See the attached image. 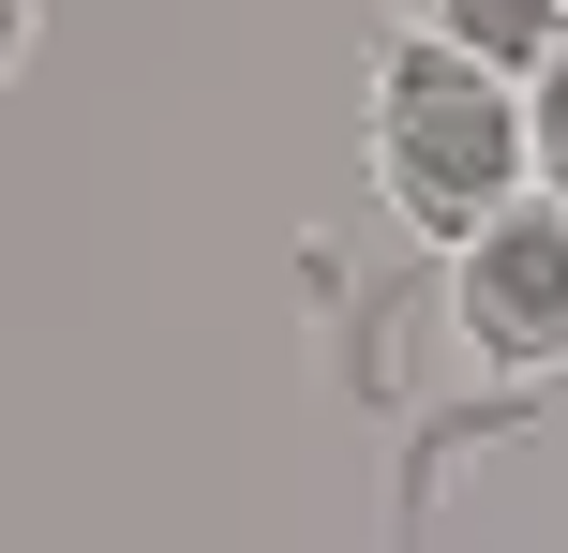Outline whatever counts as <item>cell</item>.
Masks as SVG:
<instances>
[{
    "instance_id": "cell-4",
    "label": "cell",
    "mask_w": 568,
    "mask_h": 553,
    "mask_svg": "<svg viewBox=\"0 0 568 553\" xmlns=\"http://www.w3.org/2000/svg\"><path fill=\"white\" fill-rule=\"evenodd\" d=\"M524 135H539V195H568V60L524 90Z\"/></svg>"
},
{
    "instance_id": "cell-3",
    "label": "cell",
    "mask_w": 568,
    "mask_h": 553,
    "mask_svg": "<svg viewBox=\"0 0 568 553\" xmlns=\"http://www.w3.org/2000/svg\"><path fill=\"white\" fill-rule=\"evenodd\" d=\"M389 30H434V45L494 60V75H524V90L568 60V0H389Z\"/></svg>"
},
{
    "instance_id": "cell-1",
    "label": "cell",
    "mask_w": 568,
    "mask_h": 553,
    "mask_svg": "<svg viewBox=\"0 0 568 553\" xmlns=\"http://www.w3.org/2000/svg\"><path fill=\"white\" fill-rule=\"evenodd\" d=\"M374 180H389V209H404L419 239H449V255H464L494 209L539 195L524 75L434 45V30H389V60H374Z\"/></svg>"
},
{
    "instance_id": "cell-2",
    "label": "cell",
    "mask_w": 568,
    "mask_h": 553,
    "mask_svg": "<svg viewBox=\"0 0 568 553\" xmlns=\"http://www.w3.org/2000/svg\"><path fill=\"white\" fill-rule=\"evenodd\" d=\"M449 315L494 375H554L568 359V195H524L494 209L479 239L449 255Z\"/></svg>"
}]
</instances>
